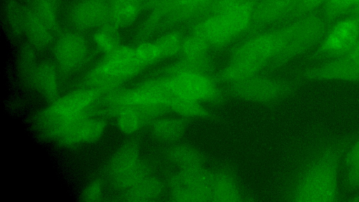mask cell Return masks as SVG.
Here are the masks:
<instances>
[{"label": "cell", "mask_w": 359, "mask_h": 202, "mask_svg": "<svg viewBox=\"0 0 359 202\" xmlns=\"http://www.w3.org/2000/svg\"><path fill=\"white\" fill-rule=\"evenodd\" d=\"M106 130V123L100 118L86 116L67 126L57 137L64 146L90 144L99 140Z\"/></svg>", "instance_id": "11"}, {"label": "cell", "mask_w": 359, "mask_h": 202, "mask_svg": "<svg viewBox=\"0 0 359 202\" xmlns=\"http://www.w3.org/2000/svg\"><path fill=\"white\" fill-rule=\"evenodd\" d=\"M169 107L176 112L187 116H199L205 112L199 102L175 95L172 97Z\"/></svg>", "instance_id": "29"}, {"label": "cell", "mask_w": 359, "mask_h": 202, "mask_svg": "<svg viewBox=\"0 0 359 202\" xmlns=\"http://www.w3.org/2000/svg\"><path fill=\"white\" fill-rule=\"evenodd\" d=\"M348 54L359 58V41L355 47Z\"/></svg>", "instance_id": "33"}, {"label": "cell", "mask_w": 359, "mask_h": 202, "mask_svg": "<svg viewBox=\"0 0 359 202\" xmlns=\"http://www.w3.org/2000/svg\"><path fill=\"white\" fill-rule=\"evenodd\" d=\"M23 1H25V2L30 4L33 0H23Z\"/></svg>", "instance_id": "37"}, {"label": "cell", "mask_w": 359, "mask_h": 202, "mask_svg": "<svg viewBox=\"0 0 359 202\" xmlns=\"http://www.w3.org/2000/svg\"><path fill=\"white\" fill-rule=\"evenodd\" d=\"M147 112L134 107H124L116 114L118 130L125 134H133L137 131L144 122Z\"/></svg>", "instance_id": "21"}, {"label": "cell", "mask_w": 359, "mask_h": 202, "mask_svg": "<svg viewBox=\"0 0 359 202\" xmlns=\"http://www.w3.org/2000/svg\"><path fill=\"white\" fill-rule=\"evenodd\" d=\"M326 1L327 0H300L282 25L300 19L320 11Z\"/></svg>", "instance_id": "28"}, {"label": "cell", "mask_w": 359, "mask_h": 202, "mask_svg": "<svg viewBox=\"0 0 359 202\" xmlns=\"http://www.w3.org/2000/svg\"><path fill=\"white\" fill-rule=\"evenodd\" d=\"M350 14H352V15L359 17V2L353 8V9L352 10V11L351 12Z\"/></svg>", "instance_id": "34"}, {"label": "cell", "mask_w": 359, "mask_h": 202, "mask_svg": "<svg viewBox=\"0 0 359 202\" xmlns=\"http://www.w3.org/2000/svg\"><path fill=\"white\" fill-rule=\"evenodd\" d=\"M339 151L325 148L306 168L294 193V200L302 202L341 201L339 184Z\"/></svg>", "instance_id": "1"}, {"label": "cell", "mask_w": 359, "mask_h": 202, "mask_svg": "<svg viewBox=\"0 0 359 202\" xmlns=\"http://www.w3.org/2000/svg\"><path fill=\"white\" fill-rule=\"evenodd\" d=\"M167 77L175 96L201 102L215 95V83L205 72H183Z\"/></svg>", "instance_id": "8"}, {"label": "cell", "mask_w": 359, "mask_h": 202, "mask_svg": "<svg viewBox=\"0 0 359 202\" xmlns=\"http://www.w3.org/2000/svg\"><path fill=\"white\" fill-rule=\"evenodd\" d=\"M344 163L349 184L359 187V137L346 153Z\"/></svg>", "instance_id": "27"}, {"label": "cell", "mask_w": 359, "mask_h": 202, "mask_svg": "<svg viewBox=\"0 0 359 202\" xmlns=\"http://www.w3.org/2000/svg\"><path fill=\"white\" fill-rule=\"evenodd\" d=\"M190 33L203 39L210 47H222L236 39L222 13H211L189 25Z\"/></svg>", "instance_id": "10"}, {"label": "cell", "mask_w": 359, "mask_h": 202, "mask_svg": "<svg viewBox=\"0 0 359 202\" xmlns=\"http://www.w3.org/2000/svg\"><path fill=\"white\" fill-rule=\"evenodd\" d=\"M89 54L88 41L79 32H67L62 34L53 49L55 65L65 73L81 68L87 62Z\"/></svg>", "instance_id": "6"}, {"label": "cell", "mask_w": 359, "mask_h": 202, "mask_svg": "<svg viewBox=\"0 0 359 202\" xmlns=\"http://www.w3.org/2000/svg\"><path fill=\"white\" fill-rule=\"evenodd\" d=\"M30 4L36 14L55 32L58 27L57 4L52 0H33Z\"/></svg>", "instance_id": "25"}, {"label": "cell", "mask_w": 359, "mask_h": 202, "mask_svg": "<svg viewBox=\"0 0 359 202\" xmlns=\"http://www.w3.org/2000/svg\"><path fill=\"white\" fill-rule=\"evenodd\" d=\"M352 201H357V202H358V201H359V196H355V198H353V200H352Z\"/></svg>", "instance_id": "35"}, {"label": "cell", "mask_w": 359, "mask_h": 202, "mask_svg": "<svg viewBox=\"0 0 359 202\" xmlns=\"http://www.w3.org/2000/svg\"><path fill=\"white\" fill-rule=\"evenodd\" d=\"M93 41L95 47L105 55L121 46L118 29L109 22L95 29Z\"/></svg>", "instance_id": "19"}, {"label": "cell", "mask_w": 359, "mask_h": 202, "mask_svg": "<svg viewBox=\"0 0 359 202\" xmlns=\"http://www.w3.org/2000/svg\"><path fill=\"white\" fill-rule=\"evenodd\" d=\"M304 75L311 80L359 82V58L346 54L313 67Z\"/></svg>", "instance_id": "9"}, {"label": "cell", "mask_w": 359, "mask_h": 202, "mask_svg": "<svg viewBox=\"0 0 359 202\" xmlns=\"http://www.w3.org/2000/svg\"><path fill=\"white\" fill-rule=\"evenodd\" d=\"M53 31L36 14L29 6L27 9L25 27L29 44L35 49L47 48L53 39Z\"/></svg>", "instance_id": "15"}, {"label": "cell", "mask_w": 359, "mask_h": 202, "mask_svg": "<svg viewBox=\"0 0 359 202\" xmlns=\"http://www.w3.org/2000/svg\"><path fill=\"white\" fill-rule=\"evenodd\" d=\"M157 0H142L144 9L150 10Z\"/></svg>", "instance_id": "32"}, {"label": "cell", "mask_w": 359, "mask_h": 202, "mask_svg": "<svg viewBox=\"0 0 359 202\" xmlns=\"http://www.w3.org/2000/svg\"><path fill=\"white\" fill-rule=\"evenodd\" d=\"M249 0H216L210 13H222L233 6L245 3Z\"/></svg>", "instance_id": "31"}, {"label": "cell", "mask_w": 359, "mask_h": 202, "mask_svg": "<svg viewBox=\"0 0 359 202\" xmlns=\"http://www.w3.org/2000/svg\"><path fill=\"white\" fill-rule=\"evenodd\" d=\"M115 184L127 189L143 178L138 150L132 142L123 144L112 156L109 168Z\"/></svg>", "instance_id": "7"}, {"label": "cell", "mask_w": 359, "mask_h": 202, "mask_svg": "<svg viewBox=\"0 0 359 202\" xmlns=\"http://www.w3.org/2000/svg\"><path fill=\"white\" fill-rule=\"evenodd\" d=\"M109 7L107 22L116 28L132 25L144 10L142 0H107Z\"/></svg>", "instance_id": "14"}, {"label": "cell", "mask_w": 359, "mask_h": 202, "mask_svg": "<svg viewBox=\"0 0 359 202\" xmlns=\"http://www.w3.org/2000/svg\"><path fill=\"white\" fill-rule=\"evenodd\" d=\"M184 36L179 30L172 29L155 41L163 58H170L180 53Z\"/></svg>", "instance_id": "24"}, {"label": "cell", "mask_w": 359, "mask_h": 202, "mask_svg": "<svg viewBox=\"0 0 359 202\" xmlns=\"http://www.w3.org/2000/svg\"><path fill=\"white\" fill-rule=\"evenodd\" d=\"M109 7L107 0H79L70 11V20L79 31L97 29L107 22Z\"/></svg>", "instance_id": "12"}, {"label": "cell", "mask_w": 359, "mask_h": 202, "mask_svg": "<svg viewBox=\"0 0 359 202\" xmlns=\"http://www.w3.org/2000/svg\"><path fill=\"white\" fill-rule=\"evenodd\" d=\"M210 46L201 37L189 33L183 38L181 52L184 58L192 60H206Z\"/></svg>", "instance_id": "22"}, {"label": "cell", "mask_w": 359, "mask_h": 202, "mask_svg": "<svg viewBox=\"0 0 359 202\" xmlns=\"http://www.w3.org/2000/svg\"><path fill=\"white\" fill-rule=\"evenodd\" d=\"M143 69L137 62L134 47L120 46L87 74V87L100 90H113Z\"/></svg>", "instance_id": "3"}, {"label": "cell", "mask_w": 359, "mask_h": 202, "mask_svg": "<svg viewBox=\"0 0 359 202\" xmlns=\"http://www.w3.org/2000/svg\"><path fill=\"white\" fill-rule=\"evenodd\" d=\"M53 1H54L55 4H58V2L60 1V0H52Z\"/></svg>", "instance_id": "38"}, {"label": "cell", "mask_w": 359, "mask_h": 202, "mask_svg": "<svg viewBox=\"0 0 359 202\" xmlns=\"http://www.w3.org/2000/svg\"><path fill=\"white\" fill-rule=\"evenodd\" d=\"M359 0H327L320 11L330 24L351 13Z\"/></svg>", "instance_id": "23"}, {"label": "cell", "mask_w": 359, "mask_h": 202, "mask_svg": "<svg viewBox=\"0 0 359 202\" xmlns=\"http://www.w3.org/2000/svg\"><path fill=\"white\" fill-rule=\"evenodd\" d=\"M39 65L35 48L29 44L22 46L19 53L18 69L20 78L27 86L34 87Z\"/></svg>", "instance_id": "18"}, {"label": "cell", "mask_w": 359, "mask_h": 202, "mask_svg": "<svg viewBox=\"0 0 359 202\" xmlns=\"http://www.w3.org/2000/svg\"><path fill=\"white\" fill-rule=\"evenodd\" d=\"M264 65L248 60L233 58L222 73L224 79L240 81L249 79L257 73Z\"/></svg>", "instance_id": "20"}, {"label": "cell", "mask_w": 359, "mask_h": 202, "mask_svg": "<svg viewBox=\"0 0 359 202\" xmlns=\"http://www.w3.org/2000/svg\"><path fill=\"white\" fill-rule=\"evenodd\" d=\"M56 65L48 61L39 63L35 78L34 88L46 100L57 98L60 81Z\"/></svg>", "instance_id": "16"}, {"label": "cell", "mask_w": 359, "mask_h": 202, "mask_svg": "<svg viewBox=\"0 0 359 202\" xmlns=\"http://www.w3.org/2000/svg\"><path fill=\"white\" fill-rule=\"evenodd\" d=\"M216 0H157L144 24L156 32L179 24H192L209 15Z\"/></svg>", "instance_id": "4"}, {"label": "cell", "mask_w": 359, "mask_h": 202, "mask_svg": "<svg viewBox=\"0 0 359 202\" xmlns=\"http://www.w3.org/2000/svg\"><path fill=\"white\" fill-rule=\"evenodd\" d=\"M98 96V91L86 87L55 99L38 115L39 130L45 136L56 140L70 123L87 116Z\"/></svg>", "instance_id": "2"}, {"label": "cell", "mask_w": 359, "mask_h": 202, "mask_svg": "<svg viewBox=\"0 0 359 202\" xmlns=\"http://www.w3.org/2000/svg\"><path fill=\"white\" fill-rule=\"evenodd\" d=\"M294 0H257L249 32L282 25L294 7Z\"/></svg>", "instance_id": "13"}, {"label": "cell", "mask_w": 359, "mask_h": 202, "mask_svg": "<svg viewBox=\"0 0 359 202\" xmlns=\"http://www.w3.org/2000/svg\"><path fill=\"white\" fill-rule=\"evenodd\" d=\"M134 51L137 62L143 68L163 58L161 50L155 41L139 42L134 47Z\"/></svg>", "instance_id": "26"}, {"label": "cell", "mask_w": 359, "mask_h": 202, "mask_svg": "<svg viewBox=\"0 0 359 202\" xmlns=\"http://www.w3.org/2000/svg\"><path fill=\"white\" fill-rule=\"evenodd\" d=\"M300 0H294V7L293 8H294V6H296V4ZM293 10V9H292ZM291 13V12H290Z\"/></svg>", "instance_id": "36"}, {"label": "cell", "mask_w": 359, "mask_h": 202, "mask_svg": "<svg viewBox=\"0 0 359 202\" xmlns=\"http://www.w3.org/2000/svg\"><path fill=\"white\" fill-rule=\"evenodd\" d=\"M359 41V17L349 14L336 21L316 47L312 58L325 61L348 54Z\"/></svg>", "instance_id": "5"}, {"label": "cell", "mask_w": 359, "mask_h": 202, "mask_svg": "<svg viewBox=\"0 0 359 202\" xmlns=\"http://www.w3.org/2000/svg\"><path fill=\"white\" fill-rule=\"evenodd\" d=\"M103 189L102 184L98 181H93L86 187L81 194V200L85 201H96L102 196Z\"/></svg>", "instance_id": "30"}, {"label": "cell", "mask_w": 359, "mask_h": 202, "mask_svg": "<svg viewBox=\"0 0 359 202\" xmlns=\"http://www.w3.org/2000/svg\"><path fill=\"white\" fill-rule=\"evenodd\" d=\"M27 8L19 0H4L3 13L6 27L14 36L25 34Z\"/></svg>", "instance_id": "17"}]
</instances>
